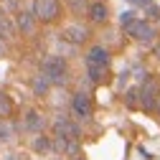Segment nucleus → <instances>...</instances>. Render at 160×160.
<instances>
[{
    "label": "nucleus",
    "instance_id": "13",
    "mask_svg": "<svg viewBox=\"0 0 160 160\" xmlns=\"http://www.w3.org/2000/svg\"><path fill=\"white\" fill-rule=\"evenodd\" d=\"M31 84H33V92H36V94H46V92H48V87H51V82H48L43 74H38Z\"/></svg>",
    "mask_w": 160,
    "mask_h": 160
},
{
    "label": "nucleus",
    "instance_id": "12",
    "mask_svg": "<svg viewBox=\"0 0 160 160\" xmlns=\"http://www.w3.org/2000/svg\"><path fill=\"white\" fill-rule=\"evenodd\" d=\"M41 127H43V117L38 114V112H28L26 114V130H36L38 132Z\"/></svg>",
    "mask_w": 160,
    "mask_h": 160
},
{
    "label": "nucleus",
    "instance_id": "2",
    "mask_svg": "<svg viewBox=\"0 0 160 160\" xmlns=\"http://www.w3.org/2000/svg\"><path fill=\"white\" fill-rule=\"evenodd\" d=\"M58 13H61L58 0H33V15H36V21L51 23V21L58 18Z\"/></svg>",
    "mask_w": 160,
    "mask_h": 160
},
{
    "label": "nucleus",
    "instance_id": "7",
    "mask_svg": "<svg viewBox=\"0 0 160 160\" xmlns=\"http://www.w3.org/2000/svg\"><path fill=\"white\" fill-rule=\"evenodd\" d=\"M87 66H109V51L104 46H92L87 51Z\"/></svg>",
    "mask_w": 160,
    "mask_h": 160
},
{
    "label": "nucleus",
    "instance_id": "23",
    "mask_svg": "<svg viewBox=\"0 0 160 160\" xmlns=\"http://www.w3.org/2000/svg\"><path fill=\"white\" fill-rule=\"evenodd\" d=\"M155 56H158V58H160V43H158V48H155Z\"/></svg>",
    "mask_w": 160,
    "mask_h": 160
},
{
    "label": "nucleus",
    "instance_id": "15",
    "mask_svg": "<svg viewBox=\"0 0 160 160\" xmlns=\"http://www.w3.org/2000/svg\"><path fill=\"white\" fill-rule=\"evenodd\" d=\"M87 69H89V79H92L94 84H99L107 76V66H87Z\"/></svg>",
    "mask_w": 160,
    "mask_h": 160
},
{
    "label": "nucleus",
    "instance_id": "20",
    "mask_svg": "<svg viewBox=\"0 0 160 160\" xmlns=\"http://www.w3.org/2000/svg\"><path fill=\"white\" fill-rule=\"evenodd\" d=\"M127 3H132V5H145V8H148L152 0H127Z\"/></svg>",
    "mask_w": 160,
    "mask_h": 160
},
{
    "label": "nucleus",
    "instance_id": "9",
    "mask_svg": "<svg viewBox=\"0 0 160 160\" xmlns=\"http://www.w3.org/2000/svg\"><path fill=\"white\" fill-rule=\"evenodd\" d=\"M64 36H66V41H71V43H84L89 38V31L84 26H69L64 31Z\"/></svg>",
    "mask_w": 160,
    "mask_h": 160
},
{
    "label": "nucleus",
    "instance_id": "11",
    "mask_svg": "<svg viewBox=\"0 0 160 160\" xmlns=\"http://www.w3.org/2000/svg\"><path fill=\"white\" fill-rule=\"evenodd\" d=\"M13 114V99L0 92V119H8Z\"/></svg>",
    "mask_w": 160,
    "mask_h": 160
},
{
    "label": "nucleus",
    "instance_id": "8",
    "mask_svg": "<svg viewBox=\"0 0 160 160\" xmlns=\"http://www.w3.org/2000/svg\"><path fill=\"white\" fill-rule=\"evenodd\" d=\"M15 26H18V31H21V33L31 36V33L36 31V15H33V10H31V13H28V10L18 13V15H15Z\"/></svg>",
    "mask_w": 160,
    "mask_h": 160
},
{
    "label": "nucleus",
    "instance_id": "22",
    "mask_svg": "<svg viewBox=\"0 0 160 160\" xmlns=\"http://www.w3.org/2000/svg\"><path fill=\"white\" fill-rule=\"evenodd\" d=\"M155 109H158V114H160V94H158V104H155Z\"/></svg>",
    "mask_w": 160,
    "mask_h": 160
},
{
    "label": "nucleus",
    "instance_id": "17",
    "mask_svg": "<svg viewBox=\"0 0 160 160\" xmlns=\"http://www.w3.org/2000/svg\"><path fill=\"white\" fill-rule=\"evenodd\" d=\"M137 97H140V92H137V89H130V92L125 94V102H127V107H135V104H137Z\"/></svg>",
    "mask_w": 160,
    "mask_h": 160
},
{
    "label": "nucleus",
    "instance_id": "24",
    "mask_svg": "<svg viewBox=\"0 0 160 160\" xmlns=\"http://www.w3.org/2000/svg\"><path fill=\"white\" fill-rule=\"evenodd\" d=\"M74 160H82V158H74Z\"/></svg>",
    "mask_w": 160,
    "mask_h": 160
},
{
    "label": "nucleus",
    "instance_id": "21",
    "mask_svg": "<svg viewBox=\"0 0 160 160\" xmlns=\"http://www.w3.org/2000/svg\"><path fill=\"white\" fill-rule=\"evenodd\" d=\"M5 51H8V46H5V41H3V36H0V58L5 56Z\"/></svg>",
    "mask_w": 160,
    "mask_h": 160
},
{
    "label": "nucleus",
    "instance_id": "10",
    "mask_svg": "<svg viewBox=\"0 0 160 160\" xmlns=\"http://www.w3.org/2000/svg\"><path fill=\"white\" fill-rule=\"evenodd\" d=\"M89 18L94 23H104L107 21V5L104 3H92L89 5Z\"/></svg>",
    "mask_w": 160,
    "mask_h": 160
},
{
    "label": "nucleus",
    "instance_id": "1",
    "mask_svg": "<svg viewBox=\"0 0 160 160\" xmlns=\"http://www.w3.org/2000/svg\"><path fill=\"white\" fill-rule=\"evenodd\" d=\"M41 74L51 84H58V87L66 84V79H69V69H66V61L61 56H46L41 64Z\"/></svg>",
    "mask_w": 160,
    "mask_h": 160
},
{
    "label": "nucleus",
    "instance_id": "16",
    "mask_svg": "<svg viewBox=\"0 0 160 160\" xmlns=\"http://www.w3.org/2000/svg\"><path fill=\"white\" fill-rule=\"evenodd\" d=\"M33 150H38V152L51 150V140H48V137H36V140H33Z\"/></svg>",
    "mask_w": 160,
    "mask_h": 160
},
{
    "label": "nucleus",
    "instance_id": "18",
    "mask_svg": "<svg viewBox=\"0 0 160 160\" xmlns=\"http://www.w3.org/2000/svg\"><path fill=\"white\" fill-rule=\"evenodd\" d=\"M135 15H137V13H132V10H127V13H122V18H119V23H122V26L127 28L130 23H135V21H137Z\"/></svg>",
    "mask_w": 160,
    "mask_h": 160
},
{
    "label": "nucleus",
    "instance_id": "4",
    "mask_svg": "<svg viewBox=\"0 0 160 160\" xmlns=\"http://www.w3.org/2000/svg\"><path fill=\"white\" fill-rule=\"evenodd\" d=\"M127 33L135 38V41H140V43H150L152 38H155V28H152L148 21H140V18H137L135 23L127 26Z\"/></svg>",
    "mask_w": 160,
    "mask_h": 160
},
{
    "label": "nucleus",
    "instance_id": "14",
    "mask_svg": "<svg viewBox=\"0 0 160 160\" xmlns=\"http://www.w3.org/2000/svg\"><path fill=\"white\" fill-rule=\"evenodd\" d=\"M13 135H15L13 125L8 122V119H0V142H8V140H13Z\"/></svg>",
    "mask_w": 160,
    "mask_h": 160
},
{
    "label": "nucleus",
    "instance_id": "5",
    "mask_svg": "<svg viewBox=\"0 0 160 160\" xmlns=\"http://www.w3.org/2000/svg\"><path fill=\"white\" fill-rule=\"evenodd\" d=\"M71 112H74L76 119H89V114H92V99H89V94H84V92L74 94L71 97Z\"/></svg>",
    "mask_w": 160,
    "mask_h": 160
},
{
    "label": "nucleus",
    "instance_id": "3",
    "mask_svg": "<svg viewBox=\"0 0 160 160\" xmlns=\"http://www.w3.org/2000/svg\"><path fill=\"white\" fill-rule=\"evenodd\" d=\"M53 132H56V137H64V140H79L82 137L79 125L74 122V119H69V117H58L53 122Z\"/></svg>",
    "mask_w": 160,
    "mask_h": 160
},
{
    "label": "nucleus",
    "instance_id": "19",
    "mask_svg": "<svg viewBox=\"0 0 160 160\" xmlns=\"http://www.w3.org/2000/svg\"><path fill=\"white\" fill-rule=\"evenodd\" d=\"M69 5L76 8V10H82V8H87V0H69Z\"/></svg>",
    "mask_w": 160,
    "mask_h": 160
},
{
    "label": "nucleus",
    "instance_id": "6",
    "mask_svg": "<svg viewBox=\"0 0 160 160\" xmlns=\"http://www.w3.org/2000/svg\"><path fill=\"white\" fill-rule=\"evenodd\" d=\"M158 84L152 82V79H150V82L142 87V89H140V104H142L145 109H155V104H158Z\"/></svg>",
    "mask_w": 160,
    "mask_h": 160
}]
</instances>
